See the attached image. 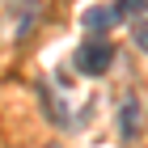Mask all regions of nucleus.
Instances as JSON below:
<instances>
[{
	"mask_svg": "<svg viewBox=\"0 0 148 148\" xmlns=\"http://www.w3.org/2000/svg\"><path fill=\"white\" fill-rule=\"evenodd\" d=\"M119 131H123V136H136L140 131V102L136 97H127L123 110H119Z\"/></svg>",
	"mask_w": 148,
	"mask_h": 148,
	"instance_id": "obj_2",
	"label": "nucleus"
},
{
	"mask_svg": "<svg viewBox=\"0 0 148 148\" xmlns=\"http://www.w3.org/2000/svg\"><path fill=\"white\" fill-rule=\"evenodd\" d=\"M17 4H21V0H17ZM25 13H38V4H34V0H25ZM30 25H34V17H21V25H17V34H30Z\"/></svg>",
	"mask_w": 148,
	"mask_h": 148,
	"instance_id": "obj_5",
	"label": "nucleus"
},
{
	"mask_svg": "<svg viewBox=\"0 0 148 148\" xmlns=\"http://www.w3.org/2000/svg\"><path fill=\"white\" fill-rule=\"evenodd\" d=\"M136 42H140V51H148V21L136 25Z\"/></svg>",
	"mask_w": 148,
	"mask_h": 148,
	"instance_id": "obj_6",
	"label": "nucleus"
},
{
	"mask_svg": "<svg viewBox=\"0 0 148 148\" xmlns=\"http://www.w3.org/2000/svg\"><path fill=\"white\" fill-rule=\"evenodd\" d=\"M119 21V13L106 9V4H97V9H85V25L89 30H110V25Z\"/></svg>",
	"mask_w": 148,
	"mask_h": 148,
	"instance_id": "obj_3",
	"label": "nucleus"
},
{
	"mask_svg": "<svg viewBox=\"0 0 148 148\" xmlns=\"http://www.w3.org/2000/svg\"><path fill=\"white\" fill-rule=\"evenodd\" d=\"M148 9V0H119L114 4V13H123V17H136V13H144Z\"/></svg>",
	"mask_w": 148,
	"mask_h": 148,
	"instance_id": "obj_4",
	"label": "nucleus"
},
{
	"mask_svg": "<svg viewBox=\"0 0 148 148\" xmlns=\"http://www.w3.org/2000/svg\"><path fill=\"white\" fill-rule=\"evenodd\" d=\"M110 59H114V47H110V42H85V47L76 51V68L89 72V76H97V72L110 68Z\"/></svg>",
	"mask_w": 148,
	"mask_h": 148,
	"instance_id": "obj_1",
	"label": "nucleus"
}]
</instances>
